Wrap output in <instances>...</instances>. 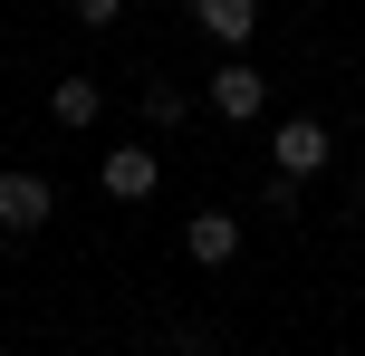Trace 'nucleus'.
I'll use <instances>...</instances> for the list:
<instances>
[{
	"mask_svg": "<svg viewBox=\"0 0 365 356\" xmlns=\"http://www.w3.org/2000/svg\"><path fill=\"white\" fill-rule=\"evenodd\" d=\"M182 250H192V260L202 270H221V260H231V250H240V222H231V212H192V222H182Z\"/></svg>",
	"mask_w": 365,
	"mask_h": 356,
	"instance_id": "39448f33",
	"label": "nucleus"
},
{
	"mask_svg": "<svg viewBox=\"0 0 365 356\" xmlns=\"http://www.w3.org/2000/svg\"><path fill=\"white\" fill-rule=\"evenodd\" d=\"M259 106H269V77H259V68H221L212 77V116H221V126H250Z\"/></svg>",
	"mask_w": 365,
	"mask_h": 356,
	"instance_id": "20e7f679",
	"label": "nucleus"
},
{
	"mask_svg": "<svg viewBox=\"0 0 365 356\" xmlns=\"http://www.w3.org/2000/svg\"><path fill=\"white\" fill-rule=\"evenodd\" d=\"M48 116H58V126H96V116H106V96H96V77H58Z\"/></svg>",
	"mask_w": 365,
	"mask_h": 356,
	"instance_id": "0eeeda50",
	"label": "nucleus"
},
{
	"mask_svg": "<svg viewBox=\"0 0 365 356\" xmlns=\"http://www.w3.org/2000/svg\"><path fill=\"white\" fill-rule=\"evenodd\" d=\"M327 145H336V135H327V126H317V116H289V126H279V135H269V164H279V173H289V183H308V173H317V164H327Z\"/></svg>",
	"mask_w": 365,
	"mask_h": 356,
	"instance_id": "f257e3e1",
	"label": "nucleus"
},
{
	"mask_svg": "<svg viewBox=\"0 0 365 356\" xmlns=\"http://www.w3.org/2000/svg\"><path fill=\"white\" fill-rule=\"evenodd\" d=\"M77 19H87V29H115V19H125V0H68Z\"/></svg>",
	"mask_w": 365,
	"mask_h": 356,
	"instance_id": "1a4fd4ad",
	"label": "nucleus"
},
{
	"mask_svg": "<svg viewBox=\"0 0 365 356\" xmlns=\"http://www.w3.org/2000/svg\"><path fill=\"white\" fill-rule=\"evenodd\" d=\"M96 183H106L115 203H154V183H164V173H154V154H145V145H115L106 164H96Z\"/></svg>",
	"mask_w": 365,
	"mask_h": 356,
	"instance_id": "7ed1b4c3",
	"label": "nucleus"
},
{
	"mask_svg": "<svg viewBox=\"0 0 365 356\" xmlns=\"http://www.w3.org/2000/svg\"><path fill=\"white\" fill-rule=\"evenodd\" d=\"M58 212V183L48 173H0V231H38Z\"/></svg>",
	"mask_w": 365,
	"mask_h": 356,
	"instance_id": "f03ea898",
	"label": "nucleus"
},
{
	"mask_svg": "<svg viewBox=\"0 0 365 356\" xmlns=\"http://www.w3.org/2000/svg\"><path fill=\"white\" fill-rule=\"evenodd\" d=\"M192 19L221 39V49H240V39L259 29V0H192Z\"/></svg>",
	"mask_w": 365,
	"mask_h": 356,
	"instance_id": "423d86ee",
	"label": "nucleus"
},
{
	"mask_svg": "<svg viewBox=\"0 0 365 356\" xmlns=\"http://www.w3.org/2000/svg\"><path fill=\"white\" fill-rule=\"evenodd\" d=\"M182 116H192V96H182V87H145V126H154V135H173Z\"/></svg>",
	"mask_w": 365,
	"mask_h": 356,
	"instance_id": "6e6552de",
	"label": "nucleus"
}]
</instances>
